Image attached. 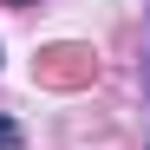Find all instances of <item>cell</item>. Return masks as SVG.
Returning <instances> with one entry per match:
<instances>
[{"label": "cell", "mask_w": 150, "mask_h": 150, "mask_svg": "<svg viewBox=\"0 0 150 150\" xmlns=\"http://www.w3.org/2000/svg\"><path fill=\"white\" fill-rule=\"evenodd\" d=\"M13 144H20V124H13V117H0V150H13Z\"/></svg>", "instance_id": "1"}]
</instances>
